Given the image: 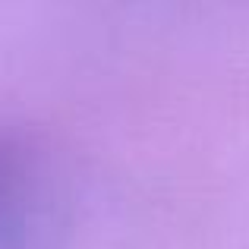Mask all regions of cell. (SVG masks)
I'll list each match as a JSON object with an SVG mask.
<instances>
[{
    "mask_svg": "<svg viewBox=\"0 0 249 249\" xmlns=\"http://www.w3.org/2000/svg\"><path fill=\"white\" fill-rule=\"evenodd\" d=\"M29 218V189L25 170L0 152V249H13L25 233Z\"/></svg>",
    "mask_w": 249,
    "mask_h": 249,
    "instance_id": "obj_1",
    "label": "cell"
}]
</instances>
